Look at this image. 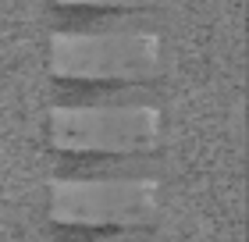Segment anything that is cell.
I'll return each instance as SVG.
<instances>
[{
	"mask_svg": "<svg viewBox=\"0 0 249 242\" xmlns=\"http://www.w3.org/2000/svg\"><path fill=\"white\" fill-rule=\"evenodd\" d=\"M53 103H153L150 82H57Z\"/></svg>",
	"mask_w": 249,
	"mask_h": 242,
	"instance_id": "obj_5",
	"label": "cell"
},
{
	"mask_svg": "<svg viewBox=\"0 0 249 242\" xmlns=\"http://www.w3.org/2000/svg\"><path fill=\"white\" fill-rule=\"evenodd\" d=\"M53 7L64 11H150L153 0H53Z\"/></svg>",
	"mask_w": 249,
	"mask_h": 242,
	"instance_id": "obj_8",
	"label": "cell"
},
{
	"mask_svg": "<svg viewBox=\"0 0 249 242\" xmlns=\"http://www.w3.org/2000/svg\"><path fill=\"white\" fill-rule=\"evenodd\" d=\"M164 68V47L153 25L118 32L53 29L50 72L57 82H153Z\"/></svg>",
	"mask_w": 249,
	"mask_h": 242,
	"instance_id": "obj_1",
	"label": "cell"
},
{
	"mask_svg": "<svg viewBox=\"0 0 249 242\" xmlns=\"http://www.w3.org/2000/svg\"><path fill=\"white\" fill-rule=\"evenodd\" d=\"M50 143L57 157L153 153L160 143L157 103H53Z\"/></svg>",
	"mask_w": 249,
	"mask_h": 242,
	"instance_id": "obj_2",
	"label": "cell"
},
{
	"mask_svg": "<svg viewBox=\"0 0 249 242\" xmlns=\"http://www.w3.org/2000/svg\"><path fill=\"white\" fill-rule=\"evenodd\" d=\"M160 175L153 153H82V157H57L53 178H139Z\"/></svg>",
	"mask_w": 249,
	"mask_h": 242,
	"instance_id": "obj_4",
	"label": "cell"
},
{
	"mask_svg": "<svg viewBox=\"0 0 249 242\" xmlns=\"http://www.w3.org/2000/svg\"><path fill=\"white\" fill-rule=\"evenodd\" d=\"M57 242H150V228H71V224H53Z\"/></svg>",
	"mask_w": 249,
	"mask_h": 242,
	"instance_id": "obj_7",
	"label": "cell"
},
{
	"mask_svg": "<svg viewBox=\"0 0 249 242\" xmlns=\"http://www.w3.org/2000/svg\"><path fill=\"white\" fill-rule=\"evenodd\" d=\"M57 11V29L68 32H118V29H146L150 11Z\"/></svg>",
	"mask_w": 249,
	"mask_h": 242,
	"instance_id": "obj_6",
	"label": "cell"
},
{
	"mask_svg": "<svg viewBox=\"0 0 249 242\" xmlns=\"http://www.w3.org/2000/svg\"><path fill=\"white\" fill-rule=\"evenodd\" d=\"M160 214V175L53 178L50 217L71 228H150Z\"/></svg>",
	"mask_w": 249,
	"mask_h": 242,
	"instance_id": "obj_3",
	"label": "cell"
}]
</instances>
